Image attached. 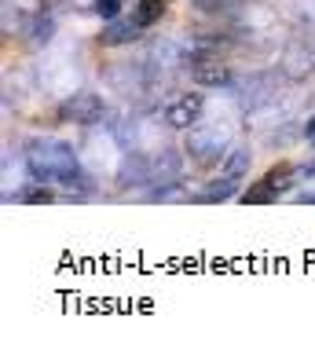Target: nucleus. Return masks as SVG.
I'll return each mask as SVG.
<instances>
[{
    "instance_id": "423d86ee",
    "label": "nucleus",
    "mask_w": 315,
    "mask_h": 359,
    "mask_svg": "<svg viewBox=\"0 0 315 359\" xmlns=\"http://www.w3.org/2000/svg\"><path fill=\"white\" fill-rule=\"evenodd\" d=\"M118 187L128 191V187H143V184H151V158H147L140 147H132V151L121 154L118 161Z\"/></svg>"
},
{
    "instance_id": "f03ea898",
    "label": "nucleus",
    "mask_w": 315,
    "mask_h": 359,
    "mask_svg": "<svg viewBox=\"0 0 315 359\" xmlns=\"http://www.w3.org/2000/svg\"><path fill=\"white\" fill-rule=\"evenodd\" d=\"M227 143H231V128L224 121H198L187 128L184 136V151L194 165H217L220 158H227Z\"/></svg>"
},
{
    "instance_id": "39448f33",
    "label": "nucleus",
    "mask_w": 315,
    "mask_h": 359,
    "mask_svg": "<svg viewBox=\"0 0 315 359\" xmlns=\"http://www.w3.org/2000/svg\"><path fill=\"white\" fill-rule=\"evenodd\" d=\"M202 110H206V100L198 92H187V95H180V100H173L165 107V125L176 128V133H187L191 125L202 121Z\"/></svg>"
},
{
    "instance_id": "aec40b11",
    "label": "nucleus",
    "mask_w": 315,
    "mask_h": 359,
    "mask_svg": "<svg viewBox=\"0 0 315 359\" xmlns=\"http://www.w3.org/2000/svg\"><path fill=\"white\" fill-rule=\"evenodd\" d=\"M297 202H315V194H297Z\"/></svg>"
},
{
    "instance_id": "2eb2a0df",
    "label": "nucleus",
    "mask_w": 315,
    "mask_h": 359,
    "mask_svg": "<svg viewBox=\"0 0 315 359\" xmlns=\"http://www.w3.org/2000/svg\"><path fill=\"white\" fill-rule=\"evenodd\" d=\"M235 0H194V8L198 11H227Z\"/></svg>"
},
{
    "instance_id": "f3484780",
    "label": "nucleus",
    "mask_w": 315,
    "mask_h": 359,
    "mask_svg": "<svg viewBox=\"0 0 315 359\" xmlns=\"http://www.w3.org/2000/svg\"><path fill=\"white\" fill-rule=\"evenodd\" d=\"M297 180H315V158H308V161L297 165Z\"/></svg>"
},
{
    "instance_id": "7ed1b4c3",
    "label": "nucleus",
    "mask_w": 315,
    "mask_h": 359,
    "mask_svg": "<svg viewBox=\"0 0 315 359\" xmlns=\"http://www.w3.org/2000/svg\"><path fill=\"white\" fill-rule=\"evenodd\" d=\"M59 118L77 121V125H95V121L107 118V103H103V95H95V92H74V95H66V103L59 107Z\"/></svg>"
},
{
    "instance_id": "f257e3e1",
    "label": "nucleus",
    "mask_w": 315,
    "mask_h": 359,
    "mask_svg": "<svg viewBox=\"0 0 315 359\" xmlns=\"http://www.w3.org/2000/svg\"><path fill=\"white\" fill-rule=\"evenodd\" d=\"M26 172L44 187H74L81 176V154L70 143H62L55 136H33L22 147Z\"/></svg>"
},
{
    "instance_id": "20e7f679",
    "label": "nucleus",
    "mask_w": 315,
    "mask_h": 359,
    "mask_svg": "<svg viewBox=\"0 0 315 359\" xmlns=\"http://www.w3.org/2000/svg\"><path fill=\"white\" fill-rule=\"evenodd\" d=\"M293 184H297V165H293V169H290V165H275L268 176H260L257 184L242 194V202H275L279 194L290 191Z\"/></svg>"
},
{
    "instance_id": "9d476101",
    "label": "nucleus",
    "mask_w": 315,
    "mask_h": 359,
    "mask_svg": "<svg viewBox=\"0 0 315 359\" xmlns=\"http://www.w3.org/2000/svg\"><path fill=\"white\" fill-rule=\"evenodd\" d=\"M140 29L143 26L132 19V15H128V19H110L103 29H99V44H103V48H125V44H132L140 37Z\"/></svg>"
},
{
    "instance_id": "dca6fc26",
    "label": "nucleus",
    "mask_w": 315,
    "mask_h": 359,
    "mask_svg": "<svg viewBox=\"0 0 315 359\" xmlns=\"http://www.w3.org/2000/svg\"><path fill=\"white\" fill-rule=\"evenodd\" d=\"M15 26H19V11L11 8V0H4V37H11Z\"/></svg>"
},
{
    "instance_id": "9b49d317",
    "label": "nucleus",
    "mask_w": 315,
    "mask_h": 359,
    "mask_svg": "<svg viewBox=\"0 0 315 359\" xmlns=\"http://www.w3.org/2000/svg\"><path fill=\"white\" fill-rule=\"evenodd\" d=\"M242 187V180H231V176H220V180H213V184H206L202 191L194 194V202H227V198H235V191Z\"/></svg>"
},
{
    "instance_id": "1a4fd4ad",
    "label": "nucleus",
    "mask_w": 315,
    "mask_h": 359,
    "mask_svg": "<svg viewBox=\"0 0 315 359\" xmlns=\"http://www.w3.org/2000/svg\"><path fill=\"white\" fill-rule=\"evenodd\" d=\"M187 67H191V77L198 85H231V70L209 52H194L187 59Z\"/></svg>"
},
{
    "instance_id": "6e6552de",
    "label": "nucleus",
    "mask_w": 315,
    "mask_h": 359,
    "mask_svg": "<svg viewBox=\"0 0 315 359\" xmlns=\"http://www.w3.org/2000/svg\"><path fill=\"white\" fill-rule=\"evenodd\" d=\"M55 37V19L48 11H37V15H26L22 19V44L29 52H44Z\"/></svg>"
},
{
    "instance_id": "4468645a",
    "label": "nucleus",
    "mask_w": 315,
    "mask_h": 359,
    "mask_svg": "<svg viewBox=\"0 0 315 359\" xmlns=\"http://www.w3.org/2000/svg\"><path fill=\"white\" fill-rule=\"evenodd\" d=\"M103 22H110V19H121V0H95V8H92Z\"/></svg>"
},
{
    "instance_id": "a211bd4d",
    "label": "nucleus",
    "mask_w": 315,
    "mask_h": 359,
    "mask_svg": "<svg viewBox=\"0 0 315 359\" xmlns=\"http://www.w3.org/2000/svg\"><path fill=\"white\" fill-rule=\"evenodd\" d=\"M304 140H308V147H315V118H308L304 121V133H301Z\"/></svg>"
},
{
    "instance_id": "f8f14e48",
    "label": "nucleus",
    "mask_w": 315,
    "mask_h": 359,
    "mask_svg": "<svg viewBox=\"0 0 315 359\" xmlns=\"http://www.w3.org/2000/svg\"><path fill=\"white\" fill-rule=\"evenodd\" d=\"M250 161H253L250 147H235V151H227V158H224V169H220V176L242 180L246 172H250Z\"/></svg>"
},
{
    "instance_id": "6ab92c4d",
    "label": "nucleus",
    "mask_w": 315,
    "mask_h": 359,
    "mask_svg": "<svg viewBox=\"0 0 315 359\" xmlns=\"http://www.w3.org/2000/svg\"><path fill=\"white\" fill-rule=\"evenodd\" d=\"M66 4H74V8H95V0H66Z\"/></svg>"
},
{
    "instance_id": "0eeeda50",
    "label": "nucleus",
    "mask_w": 315,
    "mask_h": 359,
    "mask_svg": "<svg viewBox=\"0 0 315 359\" xmlns=\"http://www.w3.org/2000/svg\"><path fill=\"white\" fill-rule=\"evenodd\" d=\"M184 180V161L173 147H161L158 154H151V187H176Z\"/></svg>"
},
{
    "instance_id": "ddd939ff",
    "label": "nucleus",
    "mask_w": 315,
    "mask_h": 359,
    "mask_svg": "<svg viewBox=\"0 0 315 359\" xmlns=\"http://www.w3.org/2000/svg\"><path fill=\"white\" fill-rule=\"evenodd\" d=\"M161 15H165V0H136V8H132V19L140 26H154Z\"/></svg>"
}]
</instances>
